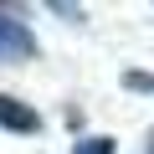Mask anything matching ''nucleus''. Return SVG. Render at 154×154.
Listing matches in <instances>:
<instances>
[{
	"mask_svg": "<svg viewBox=\"0 0 154 154\" xmlns=\"http://www.w3.org/2000/svg\"><path fill=\"white\" fill-rule=\"evenodd\" d=\"M0 51L5 57H36L31 26L21 21V11H5V5H0Z\"/></svg>",
	"mask_w": 154,
	"mask_h": 154,
	"instance_id": "1",
	"label": "nucleus"
},
{
	"mask_svg": "<svg viewBox=\"0 0 154 154\" xmlns=\"http://www.w3.org/2000/svg\"><path fill=\"white\" fill-rule=\"evenodd\" d=\"M0 128H11V134H36L41 118H36V108H26L21 98H0Z\"/></svg>",
	"mask_w": 154,
	"mask_h": 154,
	"instance_id": "2",
	"label": "nucleus"
},
{
	"mask_svg": "<svg viewBox=\"0 0 154 154\" xmlns=\"http://www.w3.org/2000/svg\"><path fill=\"white\" fill-rule=\"evenodd\" d=\"M72 154H118V144H113L108 134H93V139H77Z\"/></svg>",
	"mask_w": 154,
	"mask_h": 154,
	"instance_id": "3",
	"label": "nucleus"
},
{
	"mask_svg": "<svg viewBox=\"0 0 154 154\" xmlns=\"http://www.w3.org/2000/svg\"><path fill=\"white\" fill-rule=\"evenodd\" d=\"M123 88H144V93H154V77H149V72H123Z\"/></svg>",
	"mask_w": 154,
	"mask_h": 154,
	"instance_id": "4",
	"label": "nucleus"
},
{
	"mask_svg": "<svg viewBox=\"0 0 154 154\" xmlns=\"http://www.w3.org/2000/svg\"><path fill=\"white\" fill-rule=\"evenodd\" d=\"M149 154H154V128H149Z\"/></svg>",
	"mask_w": 154,
	"mask_h": 154,
	"instance_id": "5",
	"label": "nucleus"
}]
</instances>
